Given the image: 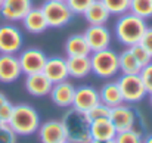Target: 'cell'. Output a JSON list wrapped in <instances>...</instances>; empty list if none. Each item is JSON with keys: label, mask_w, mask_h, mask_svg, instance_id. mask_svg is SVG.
Instances as JSON below:
<instances>
[{"label": "cell", "mask_w": 152, "mask_h": 143, "mask_svg": "<svg viewBox=\"0 0 152 143\" xmlns=\"http://www.w3.org/2000/svg\"><path fill=\"white\" fill-rule=\"evenodd\" d=\"M146 28V19L139 18L132 12H127L118 16L115 22V37L126 47H132L133 45L140 43Z\"/></svg>", "instance_id": "1"}, {"label": "cell", "mask_w": 152, "mask_h": 143, "mask_svg": "<svg viewBox=\"0 0 152 143\" xmlns=\"http://www.w3.org/2000/svg\"><path fill=\"white\" fill-rule=\"evenodd\" d=\"M62 124L65 127L66 140L69 143H90V123L86 114L75 111L74 108L68 109L62 117Z\"/></svg>", "instance_id": "2"}, {"label": "cell", "mask_w": 152, "mask_h": 143, "mask_svg": "<svg viewBox=\"0 0 152 143\" xmlns=\"http://www.w3.org/2000/svg\"><path fill=\"white\" fill-rule=\"evenodd\" d=\"M9 124L16 136H30L39 130L40 115L30 105H25V103L15 105Z\"/></svg>", "instance_id": "3"}, {"label": "cell", "mask_w": 152, "mask_h": 143, "mask_svg": "<svg viewBox=\"0 0 152 143\" xmlns=\"http://www.w3.org/2000/svg\"><path fill=\"white\" fill-rule=\"evenodd\" d=\"M90 63H92V72L101 78H111L120 72L118 53H115L112 49L92 52Z\"/></svg>", "instance_id": "4"}, {"label": "cell", "mask_w": 152, "mask_h": 143, "mask_svg": "<svg viewBox=\"0 0 152 143\" xmlns=\"http://www.w3.org/2000/svg\"><path fill=\"white\" fill-rule=\"evenodd\" d=\"M40 9L45 13L49 28L65 27L74 16L65 0H46Z\"/></svg>", "instance_id": "5"}, {"label": "cell", "mask_w": 152, "mask_h": 143, "mask_svg": "<svg viewBox=\"0 0 152 143\" xmlns=\"http://www.w3.org/2000/svg\"><path fill=\"white\" fill-rule=\"evenodd\" d=\"M124 103H137L148 95L139 74H121L117 80Z\"/></svg>", "instance_id": "6"}, {"label": "cell", "mask_w": 152, "mask_h": 143, "mask_svg": "<svg viewBox=\"0 0 152 143\" xmlns=\"http://www.w3.org/2000/svg\"><path fill=\"white\" fill-rule=\"evenodd\" d=\"M24 45V36L16 25L10 22L0 25V53L18 55Z\"/></svg>", "instance_id": "7"}, {"label": "cell", "mask_w": 152, "mask_h": 143, "mask_svg": "<svg viewBox=\"0 0 152 143\" xmlns=\"http://www.w3.org/2000/svg\"><path fill=\"white\" fill-rule=\"evenodd\" d=\"M46 59H48V56L45 55V52L37 47L24 49V50H21L19 55H18V61H19V65H21V71H22V74H25V75L43 72Z\"/></svg>", "instance_id": "8"}, {"label": "cell", "mask_w": 152, "mask_h": 143, "mask_svg": "<svg viewBox=\"0 0 152 143\" xmlns=\"http://www.w3.org/2000/svg\"><path fill=\"white\" fill-rule=\"evenodd\" d=\"M31 0H3L0 6V16L7 22H21L31 10Z\"/></svg>", "instance_id": "9"}, {"label": "cell", "mask_w": 152, "mask_h": 143, "mask_svg": "<svg viewBox=\"0 0 152 143\" xmlns=\"http://www.w3.org/2000/svg\"><path fill=\"white\" fill-rule=\"evenodd\" d=\"M109 120L114 124L117 133L120 131H127L134 128L136 124V114L134 111L129 106V103H121L118 106L111 108V114H109Z\"/></svg>", "instance_id": "10"}, {"label": "cell", "mask_w": 152, "mask_h": 143, "mask_svg": "<svg viewBox=\"0 0 152 143\" xmlns=\"http://www.w3.org/2000/svg\"><path fill=\"white\" fill-rule=\"evenodd\" d=\"M83 36H84V39H86V42H87L92 52H99L103 49H109L111 42H112L111 31L105 25H90L84 31Z\"/></svg>", "instance_id": "11"}, {"label": "cell", "mask_w": 152, "mask_h": 143, "mask_svg": "<svg viewBox=\"0 0 152 143\" xmlns=\"http://www.w3.org/2000/svg\"><path fill=\"white\" fill-rule=\"evenodd\" d=\"M39 139L42 143H64L66 142V133L62 121L59 120H49L43 124H40L39 130Z\"/></svg>", "instance_id": "12"}, {"label": "cell", "mask_w": 152, "mask_h": 143, "mask_svg": "<svg viewBox=\"0 0 152 143\" xmlns=\"http://www.w3.org/2000/svg\"><path fill=\"white\" fill-rule=\"evenodd\" d=\"M98 103H101L99 99V92L90 86H81L78 89H75V95H74V102L72 106L75 111H80L83 114H86L87 111H90L93 106H96Z\"/></svg>", "instance_id": "13"}, {"label": "cell", "mask_w": 152, "mask_h": 143, "mask_svg": "<svg viewBox=\"0 0 152 143\" xmlns=\"http://www.w3.org/2000/svg\"><path fill=\"white\" fill-rule=\"evenodd\" d=\"M21 65L18 61V55H6L0 53V83L10 84L15 83L21 77Z\"/></svg>", "instance_id": "14"}, {"label": "cell", "mask_w": 152, "mask_h": 143, "mask_svg": "<svg viewBox=\"0 0 152 143\" xmlns=\"http://www.w3.org/2000/svg\"><path fill=\"white\" fill-rule=\"evenodd\" d=\"M43 74L50 80L52 84L61 83L68 80L69 74H68V65H66V59L61 58V56H52L46 59L45 68H43Z\"/></svg>", "instance_id": "15"}, {"label": "cell", "mask_w": 152, "mask_h": 143, "mask_svg": "<svg viewBox=\"0 0 152 143\" xmlns=\"http://www.w3.org/2000/svg\"><path fill=\"white\" fill-rule=\"evenodd\" d=\"M74 95H75V87L68 80L53 84L49 93L52 102L59 108H71L74 102Z\"/></svg>", "instance_id": "16"}, {"label": "cell", "mask_w": 152, "mask_h": 143, "mask_svg": "<svg viewBox=\"0 0 152 143\" xmlns=\"http://www.w3.org/2000/svg\"><path fill=\"white\" fill-rule=\"evenodd\" d=\"M25 90L31 96L36 97H43L50 93L52 84L50 80L43 74V72H37V74H31V75H25Z\"/></svg>", "instance_id": "17"}, {"label": "cell", "mask_w": 152, "mask_h": 143, "mask_svg": "<svg viewBox=\"0 0 152 143\" xmlns=\"http://www.w3.org/2000/svg\"><path fill=\"white\" fill-rule=\"evenodd\" d=\"M21 22H22L24 28L31 34H42L49 28L45 13L40 7H31V10L24 16V19Z\"/></svg>", "instance_id": "18"}, {"label": "cell", "mask_w": 152, "mask_h": 143, "mask_svg": "<svg viewBox=\"0 0 152 143\" xmlns=\"http://www.w3.org/2000/svg\"><path fill=\"white\" fill-rule=\"evenodd\" d=\"M117 130L109 118H102L90 123V136L92 140H114Z\"/></svg>", "instance_id": "19"}, {"label": "cell", "mask_w": 152, "mask_h": 143, "mask_svg": "<svg viewBox=\"0 0 152 143\" xmlns=\"http://www.w3.org/2000/svg\"><path fill=\"white\" fill-rule=\"evenodd\" d=\"M68 74L72 78H84L92 72L90 56H72L66 58Z\"/></svg>", "instance_id": "20"}, {"label": "cell", "mask_w": 152, "mask_h": 143, "mask_svg": "<svg viewBox=\"0 0 152 143\" xmlns=\"http://www.w3.org/2000/svg\"><path fill=\"white\" fill-rule=\"evenodd\" d=\"M99 99H101V103L109 106V108L124 103V99H123L121 90H120L117 81H108L106 84H103L102 89L99 90Z\"/></svg>", "instance_id": "21"}, {"label": "cell", "mask_w": 152, "mask_h": 143, "mask_svg": "<svg viewBox=\"0 0 152 143\" xmlns=\"http://www.w3.org/2000/svg\"><path fill=\"white\" fill-rule=\"evenodd\" d=\"M84 19L90 24V25H105L111 16V13L108 12V9L103 6L101 0H95L83 13Z\"/></svg>", "instance_id": "22"}, {"label": "cell", "mask_w": 152, "mask_h": 143, "mask_svg": "<svg viewBox=\"0 0 152 143\" xmlns=\"http://www.w3.org/2000/svg\"><path fill=\"white\" fill-rule=\"evenodd\" d=\"M65 53H66L68 58H72V56H90L92 50H90L83 34H74V36L68 37V40L65 42Z\"/></svg>", "instance_id": "23"}, {"label": "cell", "mask_w": 152, "mask_h": 143, "mask_svg": "<svg viewBox=\"0 0 152 143\" xmlns=\"http://www.w3.org/2000/svg\"><path fill=\"white\" fill-rule=\"evenodd\" d=\"M118 66L121 74H140L142 71V65L136 61L129 47L118 55Z\"/></svg>", "instance_id": "24"}, {"label": "cell", "mask_w": 152, "mask_h": 143, "mask_svg": "<svg viewBox=\"0 0 152 143\" xmlns=\"http://www.w3.org/2000/svg\"><path fill=\"white\" fill-rule=\"evenodd\" d=\"M129 12L143 19L152 18V0H130Z\"/></svg>", "instance_id": "25"}, {"label": "cell", "mask_w": 152, "mask_h": 143, "mask_svg": "<svg viewBox=\"0 0 152 143\" xmlns=\"http://www.w3.org/2000/svg\"><path fill=\"white\" fill-rule=\"evenodd\" d=\"M101 1L111 15L121 16L127 13L130 9V0H101Z\"/></svg>", "instance_id": "26"}, {"label": "cell", "mask_w": 152, "mask_h": 143, "mask_svg": "<svg viewBox=\"0 0 152 143\" xmlns=\"http://www.w3.org/2000/svg\"><path fill=\"white\" fill-rule=\"evenodd\" d=\"M115 143H143V137L142 134L132 128V130H127V131H120L115 134V139H114Z\"/></svg>", "instance_id": "27"}, {"label": "cell", "mask_w": 152, "mask_h": 143, "mask_svg": "<svg viewBox=\"0 0 152 143\" xmlns=\"http://www.w3.org/2000/svg\"><path fill=\"white\" fill-rule=\"evenodd\" d=\"M111 114V108L103 105V103H98L96 106H93L90 111L86 112V117L89 120V123H93L96 120H102V118H109Z\"/></svg>", "instance_id": "28"}, {"label": "cell", "mask_w": 152, "mask_h": 143, "mask_svg": "<svg viewBox=\"0 0 152 143\" xmlns=\"http://www.w3.org/2000/svg\"><path fill=\"white\" fill-rule=\"evenodd\" d=\"M129 49H130V52L133 53V56L136 58V61L142 65V68H143L145 65H148L152 61V56L149 55V52L143 47L140 43H136V45H133L132 47H129Z\"/></svg>", "instance_id": "29"}, {"label": "cell", "mask_w": 152, "mask_h": 143, "mask_svg": "<svg viewBox=\"0 0 152 143\" xmlns=\"http://www.w3.org/2000/svg\"><path fill=\"white\" fill-rule=\"evenodd\" d=\"M68 7L71 9V12L74 15H83L86 12V9L95 1V0H65Z\"/></svg>", "instance_id": "30"}, {"label": "cell", "mask_w": 152, "mask_h": 143, "mask_svg": "<svg viewBox=\"0 0 152 143\" xmlns=\"http://www.w3.org/2000/svg\"><path fill=\"white\" fill-rule=\"evenodd\" d=\"M16 137L9 123H0V143H16Z\"/></svg>", "instance_id": "31"}, {"label": "cell", "mask_w": 152, "mask_h": 143, "mask_svg": "<svg viewBox=\"0 0 152 143\" xmlns=\"http://www.w3.org/2000/svg\"><path fill=\"white\" fill-rule=\"evenodd\" d=\"M139 75H140V78H142V81L145 84V89H146L148 95L152 93V61L148 65H145L142 68V71H140Z\"/></svg>", "instance_id": "32"}, {"label": "cell", "mask_w": 152, "mask_h": 143, "mask_svg": "<svg viewBox=\"0 0 152 143\" xmlns=\"http://www.w3.org/2000/svg\"><path fill=\"white\" fill-rule=\"evenodd\" d=\"M13 106L9 100L0 108V123H9L10 121V117H12V112H13Z\"/></svg>", "instance_id": "33"}, {"label": "cell", "mask_w": 152, "mask_h": 143, "mask_svg": "<svg viewBox=\"0 0 152 143\" xmlns=\"http://www.w3.org/2000/svg\"><path fill=\"white\" fill-rule=\"evenodd\" d=\"M140 45L146 49V50L149 52V55L152 56V27H148V28H146V31H145L142 40H140Z\"/></svg>", "instance_id": "34"}, {"label": "cell", "mask_w": 152, "mask_h": 143, "mask_svg": "<svg viewBox=\"0 0 152 143\" xmlns=\"http://www.w3.org/2000/svg\"><path fill=\"white\" fill-rule=\"evenodd\" d=\"M7 100H9V99H7L6 96H4L3 93H1V92H0V108H1V106H3V105H4V103H6Z\"/></svg>", "instance_id": "35"}, {"label": "cell", "mask_w": 152, "mask_h": 143, "mask_svg": "<svg viewBox=\"0 0 152 143\" xmlns=\"http://www.w3.org/2000/svg\"><path fill=\"white\" fill-rule=\"evenodd\" d=\"M90 143H115L114 140H92Z\"/></svg>", "instance_id": "36"}, {"label": "cell", "mask_w": 152, "mask_h": 143, "mask_svg": "<svg viewBox=\"0 0 152 143\" xmlns=\"http://www.w3.org/2000/svg\"><path fill=\"white\" fill-rule=\"evenodd\" d=\"M143 143H152V134H148V136L143 139Z\"/></svg>", "instance_id": "37"}, {"label": "cell", "mask_w": 152, "mask_h": 143, "mask_svg": "<svg viewBox=\"0 0 152 143\" xmlns=\"http://www.w3.org/2000/svg\"><path fill=\"white\" fill-rule=\"evenodd\" d=\"M149 102H151V105H152V93H149Z\"/></svg>", "instance_id": "38"}, {"label": "cell", "mask_w": 152, "mask_h": 143, "mask_svg": "<svg viewBox=\"0 0 152 143\" xmlns=\"http://www.w3.org/2000/svg\"><path fill=\"white\" fill-rule=\"evenodd\" d=\"M1 3H3V0H0V6H1Z\"/></svg>", "instance_id": "39"}, {"label": "cell", "mask_w": 152, "mask_h": 143, "mask_svg": "<svg viewBox=\"0 0 152 143\" xmlns=\"http://www.w3.org/2000/svg\"><path fill=\"white\" fill-rule=\"evenodd\" d=\"M64 143H69V142H68V140H66V142H64Z\"/></svg>", "instance_id": "40"}]
</instances>
